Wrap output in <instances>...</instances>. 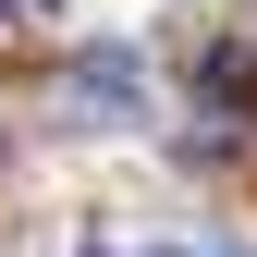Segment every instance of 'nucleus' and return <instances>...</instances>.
Returning <instances> with one entry per match:
<instances>
[{
	"instance_id": "1",
	"label": "nucleus",
	"mask_w": 257,
	"mask_h": 257,
	"mask_svg": "<svg viewBox=\"0 0 257 257\" xmlns=\"http://www.w3.org/2000/svg\"><path fill=\"white\" fill-rule=\"evenodd\" d=\"M135 98H147V61H135V49L74 61V110H86V122H135Z\"/></svg>"
},
{
	"instance_id": "2",
	"label": "nucleus",
	"mask_w": 257,
	"mask_h": 257,
	"mask_svg": "<svg viewBox=\"0 0 257 257\" xmlns=\"http://www.w3.org/2000/svg\"><path fill=\"white\" fill-rule=\"evenodd\" d=\"M0 13H49V0H0Z\"/></svg>"
},
{
	"instance_id": "3",
	"label": "nucleus",
	"mask_w": 257,
	"mask_h": 257,
	"mask_svg": "<svg viewBox=\"0 0 257 257\" xmlns=\"http://www.w3.org/2000/svg\"><path fill=\"white\" fill-rule=\"evenodd\" d=\"M159 257H172V245H159Z\"/></svg>"
}]
</instances>
